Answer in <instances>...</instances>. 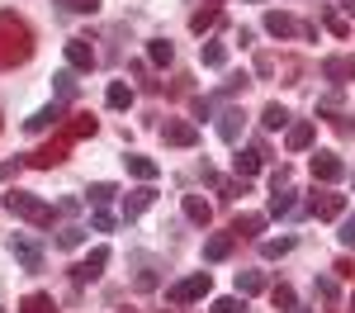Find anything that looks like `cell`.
Instances as JSON below:
<instances>
[{
	"instance_id": "cell-24",
	"label": "cell",
	"mask_w": 355,
	"mask_h": 313,
	"mask_svg": "<svg viewBox=\"0 0 355 313\" xmlns=\"http://www.w3.org/2000/svg\"><path fill=\"white\" fill-rule=\"evenodd\" d=\"M19 313H57V304H53V294H24Z\"/></svg>"
},
{
	"instance_id": "cell-40",
	"label": "cell",
	"mask_w": 355,
	"mask_h": 313,
	"mask_svg": "<svg viewBox=\"0 0 355 313\" xmlns=\"http://www.w3.org/2000/svg\"><path fill=\"white\" fill-rule=\"evenodd\" d=\"M331 271H336V276H341V280H355V261H351V256H341V261H336V266H331Z\"/></svg>"
},
{
	"instance_id": "cell-21",
	"label": "cell",
	"mask_w": 355,
	"mask_h": 313,
	"mask_svg": "<svg viewBox=\"0 0 355 313\" xmlns=\"http://www.w3.org/2000/svg\"><path fill=\"white\" fill-rule=\"evenodd\" d=\"M123 167H128V176H137V180H157V162H152V157L128 152V157H123Z\"/></svg>"
},
{
	"instance_id": "cell-23",
	"label": "cell",
	"mask_w": 355,
	"mask_h": 313,
	"mask_svg": "<svg viewBox=\"0 0 355 313\" xmlns=\"http://www.w3.org/2000/svg\"><path fill=\"white\" fill-rule=\"evenodd\" d=\"M266 228V214H237V223H232V237H256Z\"/></svg>"
},
{
	"instance_id": "cell-22",
	"label": "cell",
	"mask_w": 355,
	"mask_h": 313,
	"mask_svg": "<svg viewBox=\"0 0 355 313\" xmlns=\"http://www.w3.org/2000/svg\"><path fill=\"white\" fill-rule=\"evenodd\" d=\"M185 219L199 228H209V219H214V209H209V199H199V195H185Z\"/></svg>"
},
{
	"instance_id": "cell-47",
	"label": "cell",
	"mask_w": 355,
	"mask_h": 313,
	"mask_svg": "<svg viewBox=\"0 0 355 313\" xmlns=\"http://www.w3.org/2000/svg\"><path fill=\"white\" fill-rule=\"evenodd\" d=\"M0 128H5V119H0Z\"/></svg>"
},
{
	"instance_id": "cell-6",
	"label": "cell",
	"mask_w": 355,
	"mask_h": 313,
	"mask_svg": "<svg viewBox=\"0 0 355 313\" xmlns=\"http://www.w3.org/2000/svg\"><path fill=\"white\" fill-rule=\"evenodd\" d=\"M308 214H313V219H341V214H346V195H336V190H313Z\"/></svg>"
},
{
	"instance_id": "cell-10",
	"label": "cell",
	"mask_w": 355,
	"mask_h": 313,
	"mask_svg": "<svg viewBox=\"0 0 355 313\" xmlns=\"http://www.w3.org/2000/svg\"><path fill=\"white\" fill-rule=\"evenodd\" d=\"M10 252L24 261V271H43V252H38V242H33V237L15 232V237H10Z\"/></svg>"
},
{
	"instance_id": "cell-14",
	"label": "cell",
	"mask_w": 355,
	"mask_h": 313,
	"mask_svg": "<svg viewBox=\"0 0 355 313\" xmlns=\"http://www.w3.org/2000/svg\"><path fill=\"white\" fill-rule=\"evenodd\" d=\"M261 162H266V147H246V152H237V157H232V171H237L242 180H251V176L261 171Z\"/></svg>"
},
{
	"instance_id": "cell-29",
	"label": "cell",
	"mask_w": 355,
	"mask_h": 313,
	"mask_svg": "<svg viewBox=\"0 0 355 313\" xmlns=\"http://www.w3.org/2000/svg\"><path fill=\"white\" fill-rule=\"evenodd\" d=\"M53 81H57V100H71V95H76V71H71V67H67V71H57Z\"/></svg>"
},
{
	"instance_id": "cell-3",
	"label": "cell",
	"mask_w": 355,
	"mask_h": 313,
	"mask_svg": "<svg viewBox=\"0 0 355 313\" xmlns=\"http://www.w3.org/2000/svg\"><path fill=\"white\" fill-rule=\"evenodd\" d=\"M209 289H214V276H209V271H194V276H185L180 285H171L166 299H171V304H190V299H204Z\"/></svg>"
},
{
	"instance_id": "cell-20",
	"label": "cell",
	"mask_w": 355,
	"mask_h": 313,
	"mask_svg": "<svg viewBox=\"0 0 355 313\" xmlns=\"http://www.w3.org/2000/svg\"><path fill=\"white\" fill-rule=\"evenodd\" d=\"M105 105H110V110H128V105H133V85H128V81H110Z\"/></svg>"
},
{
	"instance_id": "cell-5",
	"label": "cell",
	"mask_w": 355,
	"mask_h": 313,
	"mask_svg": "<svg viewBox=\"0 0 355 313\" xmlns=\"http://www.w3.org/2000/svg\"><path fill=\"white\" fill-rule=\"evenodd\" d=\"M105 266H110V247H95L85 261H76V266H71V280H76V285L100 280V276H105Z\"/></svg>"
},
{
	"instance_id": "cell-28",
	"label": "cell",
	"mask_w": 355,
	"mask_h": 313,
	"mask_svg": "<svg viewBox=\"0 0 355 313\" xmlns=\"http://www.w3.org/2000/svg\"><path fill=\"white\" fill-rule=\"evenodd\" d=\"M147 57H152V62H157V67H166V62H171V57H175V48H171V43H166V38H152V43H147Z\"/></svg>"
},
{
	"instance_id": "cell-4",
	"label": "cell",
	"mask_w": 355,
	"mask_h": 313,
	"mask_svg": "<svg viewBox=\"0 0 355 313\" xmlns=\"http://www.w3.org/2000/svg\"><path fill=\"white\" fill-rule=\"evenodd\" d=\"M67 147H71V142H67V138H62V133H57V138H53V142H43L38 152H28V157H24V167L53 171V167H62V162H67Z\"/></svg>"
},
{
	"instance_id": "cell-48",
	"label": "cell",
	"mask_w": 355,
	"mask_h": 313,
	"mask_svg": "<svg viewBox=\"0 0 355 313\" xmlns=\"http://www.w3.org/2000/svg\"><path fill=\"white\" fill-rule=\"evenodd\" d=\"M0 313H5V309H0Z\"/></svg>"
},
{
	"instance_id": "cell-37",
	"label": "cell",
	"mask_w": 355,
	"mask_h": 313,
	"mask_svg": "<svg viewBox=\"0 0 355 313\" xmlns=\"http://www.w3.org/2000/svg\"><path fill=\"white\" fill-rule=\"evenodd\" d=\"M270 299H275V309H294V289H289V285H275Z\"/></svg>"
},
{
	"instance_id": "cell-41",
	"label": "cell",
	"mask_w": 355,
	"mask_h": 313,
	"mask_svg": "<svg viewBox=\"0 0 355 313\" xmlns=\"http://www.w3.org/2000/svg\"><path fill=\"white\" fill-rule=\"evenodd\" d=\"M114 228V214H105V209H100V214H95V232H110Z\"/></svg>"
},
{
	"instance_id": "cell-34",
	"label": "cell",
	"mask_w": 355,
	"mask_h": 313,
	"mask_svg": "<svg viewBox=\"0 0 355 313\" xmlns=\"http://www.w3.org/2000/svg\"><path fill=\"white\" fill-rule=\"evenodd\" d=\"M313 294H318V299H336V280H331V276H318V280H313Z\"/></svg>"
},
{
	"instance_id": "cell-32",
	"label": "cell",
	"mask_w": 355,
	"mask_h": 313,
	"mask_svg": "<svg viewBox=\"0 0 355 313\" xmlns=\"http://www.w3.org/2000/svg\"><path fill=\"white\" fill-rule=\"evenodd\" d=\"M114 195H119V190H114L110 180H100V185H90V204H100V209H105V204H110Z\"/></svg>"
},
{
	"instance_id": "cell-11",
	"label": "cell",
	"mask_w": 355,
	"mask_h": 313,
	"mask_svg": "<svg viewBox=\"0 0 355 313\" xmlns=\"http://www.w3.org/2000/svg\"><path fill=\"white\" fill-rule=\"evenodd\" d=\"M152 199H157V190H152V180H142L137 190H128V199H123V219L133 223L142 209H152Z\"/></svg>"
},
{
	"instance_id": "cell-25",
	"label": "cell",
	"mask_w": 355,
	"mask_h": 313,
	"mask_svg": "<svg viewBox=\"0 0 355 313\" xmlns=\"http://www.w3.org/2000/svg\"><path fill=\"white\" fill-rule=\"evenodd\" d=\"M237 289H242V294H261V289H266V276H261V271H237Z\"/></svg>"
},
{
	"instance_id": "cell-33",
	"label": "cell",
	"mask_w": 355,
	"mask_h": 313,
	"mask_svg": "<svg viewBox=\"0 0 355 313\" xmlns=\"http://www.w3.org/2000/svg\"><path fill=\"white\" fill-rule=\"evenodd\" d=\"M289 209H294V199H289V190H275V195H270V214H275V219H284Z\"/></svg>"
},
{
	"instance_id": "cell-36",
	"label": "cell",
	"mask_w": 355,
	"mask_h": 313,
	"mask_svg": "<svg viewBox=\"0 0 355 313\" xmlns=\"http://www.w3.org/2000/svg\"><path fill=\"white\" fill-rule=\"evenodd\" d=\"M261 252L270 256V261H275V256H289V252H294V237H279V242H266Z\"/></svg>"
},
{
	"instance_id": "cell-2",
	"label": "cell",
	"mask_w": 355,
	"mask_h": 313,
	"mask_svg": "<svg viewBox=\"0 0 355 313\" xmlns=\"http://www.w3.org/2000/svg\"><path fill=\"white\" fill-rule=\"evenodd\" d=\"M10 214H19V219H28L33 228H53V219H57V209L53 204H43V199H33V195H24V190H10V195L0 199Z\"/></svg>"
},
{
	"instance_id": "cell-39",
	"label": "cell",
	"mask_w": 355,
	"mask_h": 313,
	"mask_svg": "<svg viewBox=\"0 0 355 313\" xmlns=\"http://www.w3.org/2000/svg\"><path fill=\"white\" fill-rule=\"evenodd\" d=\"M67 10H76V15H95L100 10V0H62Z\"/></svg>"
},
{
	"instance_id": "cell-46",
	"label": "cell",
	"mask_w": 355,
	"mask_h": 313,
	"mask_svg": "<svg viewBox=\"0 0 355 313\" xmlns=\"http://www.w3.org/2000/svg\"><path fill=\"white\" fill-rule=\"evenodd\" d=\"M289 313H308V309H289Z\"/></svg>"
},
{
	"instance_id": "cell-35",
	"label": "cell",
	"mask_w": 355,
	"mask_h": 313,
	"mask_svg": "<svg viewBox=\"0 0 355 313\" xmlns=\"http://www.w3.org/2000/svg\"><path fill=\"white\" fill-rule=\"evenodd\" d=\"M322 19H327V28L336 33V38H346V33H351V24H346V19H341L336 10H322Z\"/></svg>"
},
{
	"instance_id": "cell-30",
	"label": "cell",
	"mask_w": 355,
	"mask_h": 313,
	"mask_svg": "<svg viewBox=\"0 0 355 313\" xmlns=\"http://www.w3.org/2000/svg\"><path fill=\"white\" fill-rule=\"evenodd\" d=\"M214 24H218V5H204V10H199V15L190 19L194 33H204V28H214Z\"/></svg>"
},
{
	"instance_id": "cell-7",
	"label": "cell",
	"mask_w": 355,
	"mask_h": 313,
	"mask_svg": "<svg viewBox=\"0 0 355 313\" xmlns=\"http://www.w3.org/2000/svg\"><path fill=\"white\" fill-rule=\"evenodd\" d=\"M162 138L171 142V147H194V142H199V124H194V119H166Z\"/></svg>"
},
{
	"instance_id": "cell-12",
	"label": "cell",
	"mask_w": 355,
	"mask_h": 313,
	"mask_svg": "<svg viewBox=\"0 0 355 313\" xmlns=\"http://www.w3.org/2000/svg\"><path fill=\"white\" fill-rule=\"evenodd\" d=\"M67 67H71V71H90V67H95L90 38H71V43H67Z\"/></svg>"
},
{
	"instance_id": "cell-15",
	"label": "cell",
	"mask_w": 355,
	"mask_h": 313,
	"mask_svg": "<svg viewBox=\"0 0 355 313\" xmlns=\"http://www.w3.org/2000/svg\"><path fill=\"white\" fill-rule=\"evenodd\" d=\"M322 76L336 81V85L355 81V57H327V62H322Z\"/></svg>"
},
{
	"instance_id": "cell-31",
	"label": "cell",
	"mask_w": 355,
	"mask_h": 313,
	"mask_svg": "<svg viewBox=\"0 0 355 313\" xmlns=\"http://www.w3.org/2000/svg\"><path fill=\"white\" fill-rule=\"evenodd\" d=\"M85 242V228H62V232H57V247H62V252H71V247H81Z\"/></svg>"
},
{
	"instance_id": "cell-27",
	"label": "cell",
	"mask_w": 355,
	"mask_h": 313,
	"mask_svg": "<svg viewBox=\"0 0 355 313\" xmlns=\"http://www.w3.org/2000/svg\"><path fill=\"white\" fill-rule=\"evenodd\" d=\"M261 124H266V128H284V124H289V110H284V105H266V110H261Z\"/></svg>"
},
{
	"instance_id": "cell-8",
	"label": "cell",
	"mask_w": 355,
	"mask_h": 313,
	"mask_svg": "<svg viewBox=\"0 0 355 313\" xmlns=\"http://www.w3.org/2000/svg\"><path fill=\"white\" fill-rule=\"evenodd\" d=\"M308 171H313V180H341L346 176V162L336 157V152H313V162H308Z\"/></svg>"
},
{
	"instance_id": "cell-16",
	"label": "cell",
	"mask_w": 355,
	"mask_h": 313,
	"mask_svg": "<svg viewBox=\"0 0 355 313\" xmlns=\"http://www.w3.org/2000/svg\"><path fill=\"white\" fill-rule=\"evenodd\" d=\"M313 138H318V124H313V119H299V124L289 128L284 147H289V152H303V147H313Z\"/></svg>"
},
{
	"instance_id": "cell-18",
	"label": "cell",
	"mask_w": 355,
	"mask_h": 313,
	"mask_svg": "<svg viewBox=\"0 0 355 313\" xmlns=\"http://www.w3.org/2000/svg\"><path fill=\"white\" fill-rule=\"evenodd\" d=\"M266 33H275V38H294V33H299V24H294V15L270 10V15H266Z\"/></svg>"
},
{
	"instance_id": "cell-38",
	"label": "cell",
	"mask_w": 355,
	"mask_h": 313,
	"mask_svg": "<svg viewBox=\"0 0 355 313\" xmlns=\"http://www.w3.org/2000/svg\"><path fill=\"white\" fill-rule=\"evenodd\" d=\"M214 313H246V299H232V294H227V299L214 304Z\"/></svg>"
},
{
	"instance_id": "cell-44",
	"label": "cell",
	"mask_w": 355,
	"mask_h": 313,
	"mask_svg": "<svg viewBox=\"0 0 355 313\" xmlns=\"http://www.w3.org/2000/svg\"><path fill=\"white\" fill-rule=\"evenodd\" d=\"M341 242H346V247L355 252V223H346V228H341Z\"/></svg>"
},
{
	"instance_id": "cell-43",
	"label": "cell",
	"mask_w": 355,
	"mask_h": 313,
	"mask_svg": "<svg viewBox=\"0 0 355 313\" xmlns=\"http://www.w3.org/2000/svg\"><path fill=\"white\" fill-rule=\"evenodd\" d=\"M19 176V162H0V180H15Z\"/></svg>"
},
{
	"instance_id": "cell-45",
	"label": "cell",
	"mask_w": 355,
	"mask_h": 313,
	"mask_svg": "<svg viewBox=\"0 0 355 313\" xmlns=\"http://www.w3.org/2000/svg\"><path fill=\"white\" fill-rule=\"evenodd\" d=\"M341 10H346V15H355V0H341Z\"/></svg>"
},
{
	"instance_id": "cell-9",
	"label": "cell",
	"mask_w": 355,
	"mask_h": 313,
	"mask_svg": "<svg viewBox=\"0 0 355 313\" xmlns=\"http://www.w3.org/2000/svg\"><path fill=\"white\" fill-rule=\"evenodd\" d=\"M95 133H100V119H95V114H71V119L62 124V138H67V142L95 138Z\"/></svg>"
},
{
	"instance_id": "cell-13",
	"label": "cell",
	"mask_w": 355,
	"mask_h": 313,
	"mask_svg": "<svg viewBox=\"0 0 355 313\" xmlns=\"http://www.w3.org/2000/svg\"><path fill=\"white\" fill-rule=\"evenodd\" d=\"M62 110H67V100H53V105H43V110L33 114V119H24L28 133H43V128H53L57 119H62Z\"/></svg>"
},
{
	"instance_id": "cell-1",
	"label": "cell",
	"mask_w": 355,
	"mask_h": 313,
	"mask_svg": "<svg viewBox=\"0 0 355 313\" xmlns=\"http://www.w3.org/2000/svg\"><path fill=\"white\" fill-rule=\"evenodd\" d=\"M33 57V28L15 15V10H0V71H15Z\"/></svg>"
},
{
	"instance_id": "cell-42",
	"label": "cell",
	"mask_w": 355,
	"mask_h": 313,
	"mask_svg": "<svg viewBox=\"0 0 355 313\" xmlns=\"http://www.w3.org/2000/svg\"><path fill=\"white\" fill-rule=\"evenodd\" d=\"M256 71H261V76H270V71H275V57H270V53L256 57Z\"/></svg>"
},
{
	"instance_id": "cell-19",
	"label": "cell",
	"mask_w": 355,
	"mask_h": 313,
	"mask_svg": "<svg viewBox=\"0 0 355 313\" xmlns=\"http://www.w3.org/2000/svg\"><path fill=\"white\" fill-rule=\"evenodd\" d=\"M242 124H246V114H242V110H223V119H218V138H223V142H237V138H242Z\"/></svg>"
},
{
	"instance_id": "cell-17",
	"label": "cell",
	"mask_w": 355,
	"mask_h": 313,
	"mask_svg": "<svg viewBox=\"0 0 355 313\" xmlns=\"http://www.w3.org/2000/svg\"><path fill=\"white\" fill-rule=\"evenodd\" d=\"M232 247H237L232 232H214V237H204V261H223V256H232Z\"/></svg>"
},
{
	"instance_id": "cell-26",
	"label": "cell",
	"mask_w": 355,
	"mask_h": 313,
	"mask_svg": "<svg viewBox=\"0 0 355 313\" xmlns=\"http://www.w3.org/2000/svg\"><path fill=\"white\" fill-rule=\"evenodd\" d=\"M199 62H204V67H223V62H227V48H223V43H204V48H199Z\"/></svg>"
}]
</instances>
